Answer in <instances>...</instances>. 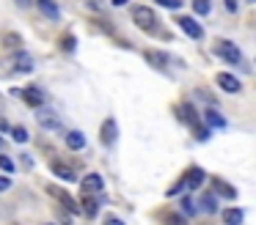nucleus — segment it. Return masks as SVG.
I'll use <instances>...</instances> for the list:
<instances>
[{"label": "nucleus", "mask_w": 256, "mask_h": 225, "mask_svg": "<svg viewBox=\"0 0 256 225\" xmlns=\"http://www.w3.org/2000/svg\"><path fill=\"white\" fill-rule=\"evenodd\" d=\"M83 209H86V214H88V217H94V214H96V203L94 201H86Z\"/></svg>", "instance_id": "27"}, {"label": "nucleus", "mask_w": 256, "mask_h": 225, "mask_svg": "<svg viewBox=\"0 0 256 225\" xmlns=\"http://www.w3.org/2000/svg\"><path fill=\"white\" fill-rule=\"evenodd\" d=\"M110 3H113V5H127L130 0H110Z\"/></svg>", "instance_id": "33"}, {"label": "nucleus", "mask_w": 256, "mask_h": 225, "mask_svg": "<svg viewBox=\"0 0 256 225\" xmlns=\"http://www.w3.org/2000/svg\"><path fill=\"white\" fill-rule=\"evenodd\" d=\"M52 173H56L58 179H64V181H74V170L69 168V165H61V162H52Z\"/></svg>", "instance_id": "16"}, {"label": "nucleus", "mask_w": 256, "mask_h": 225, "mask_svg": "<svg viewBox=\"0 0 256 225\" xmlns=\"http://www.w3.org/2000/svg\"><path fill=\"white\" fill-rule=\"evenodd\" d=\"M215 85L220 88V91H226V93H240V91H242V82H240L234 74H228V71L215 74Z\"/></svg>", "instance_id": "4"}, {"label": "nucleus", "mask_w": 256, "mask_h": 225, "mask_svg": "<svg viewBox=\"0 0 256 225\" xmlns=\"http://www.w3.org/2000/svg\"><path fill=\"white\" fill-rule=\"evenodd\" d=\"M201 209H204V212H218V201H215V195H204L201 198Z\"/></svg>", "instance_id": "20"}, {"label": "nucleus", "mask_w": 256, "mask_h": 225, "mask_svg": "<svg viewBox=\"0 0 256 225\" xmlns=\"http://www.w3.org/2000/svg\"><path fill=\"white\" fill-rule=\"evenodd\" d=\"M182 209H184L188 214H196V203L190 201V198H184V201H182Z\"/></svg>", "instance_id": "28"}, {"label": "nucleus", "mask_w": 256, "mask_h": 225, "mask_svg": "<svg viewBox=\"0 0 256 225\" xmlns=\"http://www.w3.org/2000/svg\"><path fill=\"white\" fill-rule=\"evenodd\" d=\"M12 137H14V143H28V132H25L22 126H14V129H12Z\"/></svg>", "instance_id": "21"}, {"label": "nucleus", "mask_w": 256, "mask_h": 225, "mask_svg": "<svg viewBox=\"0 0 256 225\" xmlns=\"http://www.w3.org/2000/svg\"><path fill=\"white\" fill-rule=\"evenodd\" d=\"M204 118H206V124H210V126H218V129H223V126H226V118H223V115L218 113L215 107H210V110H206V115H204Z\"/></svg>", "instance_id": "17"}, {"label": "nucleus", "mask_w": 256, "mask_h": 225, "mask_svg": "<svg viewBox=\"0 0 256 225\" xmlns=\"http://www.w3.org/2000/svg\"><path fill=\"white\" fill-rule=\"evenodd\" d=\"M0 170H6V173H14V162L6 157V154H0Z\"/></svg>", "instance_id": "24"}, {"label": "nucleus", "mask_w": 256, "mask_h": 225, "mask_svg": "<svg viewBox=\"0 0 256 225\" xmlns=\"http://www.w3.org/2000/svg\"><path fill=\"white\" fill-rule=\"evenodd\" d=\"M193 11H196V14H201V16H206L212 11V3H210V0H193Z\"/></svg>", "instance_id": "18"}, {"label": "nucleus", "mask_w": 256, "mask_h": 225, "mask_svg": "<svg viewBox=\"0 0 256 225\" xmlns=\"http://www.w3.org/2000/svg\"><path fill=\"white\" fill-rule=\"evenodd\" d=\"M100 137H102V143H105V146H113V143H116V121H113V118H108L105 124H102Z\"/></svg>", "instance_id": "12"}, {"label": "nucleus", "mask_w": 256, "mask_h": 225, "mask_svg": "<svg viewBox=\"0 0 256 225\" xmlns=\"http://www.w3.org/2000/svg\"><path fill=\"white\" fill-rule=\"evenodd\" d=\"M61 47L66 49V52H72V49H74V36H72V33H66V36L61 38Z\"/></svg>", "instance_id": "25"}, {"label": "nucleus", "mask_w": 256, "mask_h": 225, "mask_svg": "<svg viewBox=\"0 0 256 225\" xmlns=\"http://www.w3.org/2000/svg\"><path fill=\"white\" fill-rule=\"evenodd\" d=\"M204 179H206V176H204V170H201V168H190L188 176L182 179V184L188 187V190H198V187L204 184Z\"/></svg>", "instance_id": "7"}, {"label": "nucleus", "mask_w": 256, "mask_h": 225, "mask_svg": "<svg viewBox=\"0 0 256 225\" xmlns=\"http://www.w3.org/2000/svg\"><path fill=\"white\" fill-rule=\"evenodd\" d=\"M36 5H39V11L47 19H61V11H58V5L52 0H36Z\"/></svg>", "instance_id": "13"}, {"label": "nucleus", "mask_w": 256, "mask_h": 225, "mask_svg": "<svg viewBox=\"0 0 256 225\" xmlns=\"http://www.w3.org/2000/svg\"><path fill=\"white\" fill-rule=\"evenodd\" d=\"M105 225H124L122 220H116V217H110V220H105Z\"/></svg>", "instance_id": "32"}, {"label": "nucleus", "mask_w": 256, "mask_h": 225, "mask_svg": "<svg viewBox=\"0 0 256 225\" xmlns=\"http://www.w3.org/2000/svg\"><path fill=\"white\" fill-rule=\"evenodd\" d=\"M144 58H146V63H152L154 69H166L168 66V55L160 52V49H144Z\"/></svg>", "instance_id": "9"}, {"label": "nucleus", "mask_w": 256, "mask_h": 225, "mask_svg": "<svg viewBox=\"0 0 256 225\" xmlns=\"http://www.w3.org/2000/svg\"><path fill=\"white\" fill-rule=\"evenodd\" d=\"M157 5H162V8H171V11H179L182 8V0H154Z\"/></svg>", "instance_id": "22"}, {"label": "nucleus", "mask_w": 256, "mask_h": 225, "mask_svg": "<svg viewBox=\"0 0 256 225\" xmlns=\"http://www.w3.org/2000/svg\"><path fill=\"white\" fill-rule=\"evenodd\" d=\"M242 217H245L242 209H226V212H223V223H226V225H240V223H242Z\"/></svg>", "instance_id": "15"}, {"label": "nucleus", "mask_w": 256, "mask_h": 225, "mask_svg": "<svg viewBox=\"0 0 256 225\" xmlns=\"http://www.w3.org/2000/svg\"><path fill=\"white\" fill-rule=\"evenodd\" d=\"M17 3H20V5H30V0H17Z\"/></svg>", "instance_id": "34"}, {"label": "nucleus", "mask_w": 256, "mask_h": 225, "mask_svg": "<svg viewBox=\"0 0 256 225\" xmlns=\"http://www.w3.org/2000/svg\"><path fill=\"white\" fill-rule=\"evenodd\" d=\"M20 96L25 99V102H28V107H42V104H44V93L39 91V88H25V91H20Z\"/></svg>", "instance_id": "8"}, {"label": "nucleus", "mask_w": 256, "mask_h": 225, "mask_svg": "<svg viewBox=\"0 0 256 225\" xmlns=\"http://www.w3.org/2000/svg\"><path fill=\"white\" fill-rule=\"evenodd\" d=\"M3 44H6V47H20V36L17 33H6V41Z\"/></svg>", "instance_id": "26"}, {"label": "nucleus", "mask_w": 256, "mask_h": 225, "mask_svg": "<svg viewBox=\"0 0 256 225\" xmlns=\"http://www.w3.org/2000/svg\"><path fill=\"white\" fill-rule=\"evenodd\" d=\"M223 3H226L228 11H237V0H223Z\"/></svg>", "instance_id": "31"}, {"label": "nucleus", "mask_w": 256, "mask_h": 225, "mask_svg": "<svg viewBox=\"0 0 256 225\" xmlns=\"http://www.w3.org/2000/svg\"><path fill=\"white\" fill-rule=\"evenodd\" d=\"M47 190H50V195L56 198L58 203H64V206H66L72 214H78V212H80V206L72 201V198H69V192H66V190H58V187H47Z\"/></svg>", "instance_id": "6"}, {"label": "nucleus", "mask_w": 256, "mask_h": 225, "mask_svg": "<svg viewBox=\"0 0 256 225\" xmlns=\"http://www.w3.org/2000/svg\"><path fill=\"white\" fill-rule=\"evenodd\" d=\"M182 190H184V184H182V181H176V184L168 190V195H176V192H182Z\"/></svg>", "instance_id": "29"}, {"label": "nucleus", "mask_w": 256, "mask_h": 225, "mask_svg": "<svg viewBox=\"0 0 256 225\" xmlns=\"http://www.w3.org/2000/svg\"><path fill=\"white\" fill-rule=\"evenodd\" d=\"M80 187H83L86 192H102V187H105V181H102L100 173H88L83 176V181H80Z\"/></svg>", "instance_id": "11"}, {"label": "nucleus", "mask_w": 256, "mask_h": 225, "mask_svg": "<svg viewBox=\"0 0 256 225\" xmlns=\"http://www.w3.org/2000/svg\"><path fill=\"white\" fill-rule=\"evenodd\" d=\"M12 66H14V71H30L34 69V55L30 52H17L12 58Z\"/></svg>", "instance_id": "10"}, {"label": "nucleus", "mask_w": 256, "mask_h": 225, "mask_svg": "<svg viewBox=\"0 0 256 225\" xmlns=\"http://www.w3.org/2000/svg\"><path fill=\"white\" fill-rule=\"evenodd\" d=\"M166 225H188V220H184L182 214H168V217H166Z\"/></svg>", "instance_id": "23"}, {"label": "nucleus", "mask_w": 256, "mask_h": 225, "mask_svg": "<svg viewBox=\"0 0 256 225\" xmlns=\"http://www.w3.org/2000/svg\"><path fill=\"white\" fill-rule=\"evenodd\" d=\"M0 148H3V140H0Z\"/></svg>", "instance_id": "35"}, {"label": "nucleus", "mask_w": 256, "mask_h": 225, "mask_svg": "<svg viewBox=\"0 0 256 225\" xmlns=\"http://www.w3.org/2000/svg\"><path fill=\"white\" fill-rule=\"evenodd\" d=\"M34 115H36V124H39L42 129H47V132H61L64 129L58 115L52 113V110H47L44 104H42V107H34Z\"/></svg>", "instance_id": "2"}, {"label": "nucleus", "mask_w": 256, "mask_h": 225, "mask_svg": "<svg viewBox=\"0 0 256 225\" xmlns=\"http://www.w3.org/2000/svg\"><path fill=\"white\" fill-rule=\"evenodd\" d=\"M215 52L220 55L226 63H242V52H240V47L234 41H226V38H220V41L215 44Z\"/></svg>", "instance_id": "3"}, {"label": "nucleus", "mask_w": 256, "mask_h": 225, "mask_svg": "<svg viewBox=\"0 0 256 225\" xmlns=\"http://www.w3.org/2000/svg\"><path fill=\"white\" fill-rule=\"evenodd\" d=\"M212 184H215L218 190H220V195H223V198H237V190H234V187H228L226 181H212Z\"/></svg>", "instance_id": "19"}, {"label": "nucleus", "mask_w": 256, "mask_h": 225, "mask_svg": "<svg viewBox=\"0 0 256 225\" xmlns=\"http://www.w3.org/2000/svg\"><path fill=\"white\" fill-rule=\"evenodd\" d=\"M176 25L182 27L190 38H204V27H201L196 19H190V16H176Z\"/></svg>", "instance_id": "5"}, {"label": "nucleus", "mask_w": 256, "mask_h": 225, "mask_svg": "<svg viewBox=\"0 0 256 225\" xmlns=\"http://www.w3.org/2000/svg\"><path fill=\"white\" fill-rule=\"evenodd\" d=\"M8 187H12V181H8L6 176H0V192H6Z\"/></svg>", "instance_id": "30"}, {"label": "nucleus", "mask_w": 256, "mask_h": 225, "mask_svg": "<svg viewBox=\"0 0 256 225\" xmlns=\"http://www.w3.org/2000/svg\"><path fill=\"white\" fill-rule=\"evenodd\" d=\"M132 22L140 27V30H154V27H157L154 8H149V5H135V8H132Z\"/></svg>", "instance_id": "1"}, {"label": "nucleus", "mask_w": 256, "mask_h": 225, "mask_svg": "<svg viewBox=\"0 0 256 225\" xmlns=\"http://www.w3.org/2000/svg\"><path fill=\"white\" fill-rule=\"evenodd\" d=\"M66 146L72 148V151L86 148V135H83V132H66Z\"/></svg>", "instance_id": "14"}]
</instances>
